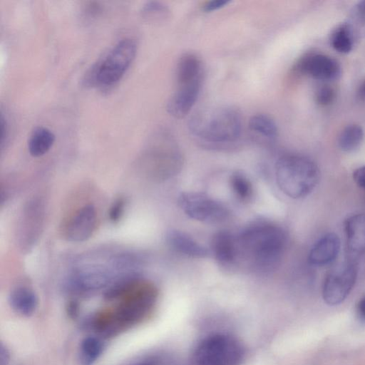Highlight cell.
Returning <instances> with one entry per match:
<instances>
[{
	"mask_svg": "<svg viewBox=\"0 0 365 365\" xmlns=\"http://www.w3.org/2000/svg\"><path fill=\"white\" fill-rule=\"evenodd\" d=\"M237 262L256 271L274 269L284 252L287 237L282 227L267 220H257L235 236Z\"/></svg>",
	"mask_w": 365,
	"mask_h": 365,
	"instance_id": "6da1fadb",
	"label": "cell"
},
{
	"mask_svg": "<svg viewBox=\"0 0 365 365\" xmlns=\"http://www.w3.org/2000/svg\"><path fill=\"white\" fill-rule=\"evenodd\" d=\"M191 135L198 140L214 145L237 141L242 133V117L230 106L207 108L197 112L190 119Z\"/></svg>",
	"mask_w": 365,
	"mask_h": 365,
	"instance_id": "7a4b0ae2",
	"label": "cell"
},
{
	"mask_svg": "<svg viewBox=\"0 0 365 365\" xmlns=\"http://www.w3.org/2000/svg\"><path fill=\"white\" fill-rule=\"evenodd\" d=\"M275 178L279 188L287 196L300 199L309 195L320 179L317 164L310 158L297 153L279 157L275 165Z\"/></svg>",
	"mask_w": 365,
	"mask_h": 365,
	"instance_id": "3957f363",
	"label": "cell"
},
{
	"mask_svg": "<svg viewBox=\"0 0 365 365\" xmlns=\"http://www.w3.org/2000/svg\"><path fill=\"white\" fill-rule=\"evenodd\" d=\"M136 52L133 39L119 41L90 68L84 79L85 85L104 89L115 86L132 64Z\"/></svg>",
	"mask_w": 365,
	"mask_h": 365,
	"instance_id": "277c9868",
	"label": "cell"
},
{
	"mask_svg": "<svg viewBox=\"0 0 365 365\" xmlns=\"http://www.w3.org/2000/svg\"><path fill=\"white\" fill-rule=\"evenodd\" d=\"M145 154L153 169L165 179L178 174L182 166L183 158L178 143L173 135L165 129L153 133Z\"/></svg>",
	"mask_w": 365,
	"mask_h": 365,
	"instance_id": "5b68a950",
	"label": "cell"
},
{
	"mask_svg": "<svg viewBox=\"0 0 365 365\" xmlns=\"http://www.w3.org/2000/svg\"><path fill=\"white\" fill-rule=\"evenodd\" d=\"M157 295L153 285L143 284L125 296L113 309L115 334L140 322L153 307Z\"/></svg>",
	"mask_w": 365,
	"mask_h": 365,
	"instance_id": "8992f818",
	"label": "cell"
},
{
	"mask_svg": "<svg viewBox=\"0 0 365 365\" xmlns=\"http://www.w3.org/2000/svg\"><path fill=\"white\" fill-rule=\"evenodd\" d=\"M244 351L234 337L215 334L202 340L194 353L195 365H240Z\"/></svg>",
	"mask_w": 365,
	"mask_h": 365,
	"instance_id": "52a82bcc",
	"label": "cell"
},
{
	"mask_svg": "<svg viewBox=\"0 0 365 365\" xmlns=\"http://www.w3.org/2000/svg\"><path fill=\"white\" fill-rule=\"evenodd\" d=\"M178 204L190 218L207 224L221 223L230 215L222 203L202 192H182L178 197Z\"/></svg>",
	"mask_w": 365,
	"mask_h": 365,
	"instance_id": "ba28073f",
	"label": "cell"
},
{
	"mask_svg": "<svg viewBox=\"0 0 365 365\" xmlns=\"http://www.w3.org/2000/svg\"><path fill=\"white\" fill-rule=\"evenodd\" d=\"M358 275L356 260L349 259L330 271L322 285V297L330 306L343 302L351 292Z\"/></svg>",
	"mask_w": 365,
	"mask_h": 365,
	"instance_id": "9c48e42d",
	"label": "cell"
},
{
	"mask_svg": "<svg viewBox=\"0 0 365 365\" xmlns=\"http://www.w3.org/2000/svg\"><path fill=\"white\" fill-rule=\"evenodd\" d=\"M295 70L321 81H334L341 74L339 63L323 53H310L302 56L296 63Z\"/></svg>",
	"mask_w": 365,
	"mask_h": 365,
	"instance_id": "30bf717a",
	"label": "cell"
},
{
	"mask_svg": "<svg viewBox=\"0 0 365 365\" xmlns=\"http://www.w3.org/2000/svg\"><path fill=\"white\" fill-rule=\"evenodd\" d=\"M115 277L107 269L91 267L73 274L67 286L73 292L87 294L107 288Z\"/></svg>",
	"mask_w": 365,
	"mask_h": 365,
	"instance_id": "8fae6325",
	"label": "cell"
},
{
	"mask_svg": "<svg viewBox=\"0 0 365 365\" xmlns=\"http://www.w3.org/2000/svg\"><path fill=\"white\" fill-rule=\"evenodd\" d=\"M96 211L92 205L79 209L68 224L66 237L74 242L87 240L93 235L96 227Z\"/></svg>",
	"mask_w": 365,
	"mask_h": 365,
	"instance_id": "7c38bea8",
	"label": "cell"
},
{
	"mask_svg": "<svg viewBox=\"0 0 365 365\" xmlns=\"http://www.w3.org/2000/svg\"><path fill=\"white\" fill-rule=\"evenodd\" d=\"M344 232L349 259L356 260L365 253V214L358 213L347 217Z\"/></svg>",
	"mask_w": 365,
	"mask_h": 365,
	"instance_id": "4fadbf2b",
	"label": "cell"
},
{
	"mask_svg": "<svg viewBox=\"0 0 365 365\" xmlns=\"http://www.w3.org/2000/svg\"><path fill=\"white\" fill-rule=\"evenodd\" d=\"M202 85H184L176 86V90L168 101V113L176 118L187 115L195 104Z\"/></svg>",
	"mask_w": 365,
	"mask_h": 365,
	"instance_id": "5bb4252c",
	"label": "cell"
},
{
	"mask_svg": "<svg viewBox=\"0 0 365 365\" xmlns=\"http://www.w3.org/2000/svg\"><path fill=\"white\" fill-rule=\"evenodd\" d=\"M341 248L338 235L329 232L322 236L311 247L308 261L314 266H324L331 263L337 257Z\"/></svg>",
	"mask_w": 365,
	"mask_h": 365,
	"instance_id": "9a60e30c",
	"label": "cell"
},
{
	"mask_svg": "<svg viewBox=\"0 0 365 365\" xmlns=\"http://www.w3.org/2000/svg\"><path fill=\"white\" fill-rule=\"evenodd\" d=\"M212 252L217 263L230 267L237 263L236 237L230 232L220 230L212 237Z\"/></svg>",
	"mask_w": 365,
	"mask_h": 365,
	"instance_id": "2e32d148",
	"label": "cell"
},
{
	"mask_svg": "<svg viewBox=\"0 0 365 365\" xmlns=\"http://www.w3.org/2000/svg\"><path fill=\"white\" fill-rule=\"evenodd\" d=\"M204 68L200 58L194 53L182 55L175 69L176 85L202 83Z\"/></svg>",
	"mask_w": 365,
	"mask_h": 365,
	"instance_id": "e0dca14e",
	"label": "cell"
},
{
	"mask_svg": "<svg viewBox=\"0 0 365 365\" xmlns=\"http://www.w3.org/2000/svg\"><path fill=\"white\" fill-rule=\"evenodd\" d=\"M168 247L180 255L192 258H204L207 256V250L186 233L179 230H171L166 235Z\"/></svg>",
	"mask_w": 365,
	"mask_h": 365,
	"instance_id": "ac0fdd59",
	"label": "cell"
},
{
	"mask_svg": "<svg viewBox=\"0 0 365 365\" xmlns=\"http://www.w3.org/2000/svg\"><path fill=\"white\" fill-rule=\"evenodd\" d=\"M11 308L18 314L29 317L32 316L38 304L36 294L30 288L19 287L11 291L8 298Z\"/></svg>",
	"mask_w": 365,
	"mask_h": 365,
	"instance_id": "d6986e66",
	"label": "cell"
},
{
	"mask_svg": "<svg viewBox=\"0 0 365 365\" xmlns=\"http://www.w3.org/2000/svg\"><path fill=\"white\" fill-rule=\"evenodd\" d=\"M141 280L142 276L138 272L132 271L121 274L105 289L103 298L112 301L124 297L134 290L141 283Z\"/></svg>",
	"mask_w": 365,
	"mask_h": 365,
	"instance_id": "ffe728a7",
	"label": "cell"
},
{
	"mask_svg": "<svg viewBox=\"0 0 365 365\" xmlns=\"http://www.w3.org/2000/svg\"><path fill=\"white\" fill-rule=\"evenodd\" d=\"M56 140L54 133L48 128L37 126L32 130L28 140V150L33 157H41L52 148Z\"/></svg>",
	"mask_w": 365,
	"mask_h": 365,
	"instance_id": "44dd1931",
	"label": "cell"
},
{
	"mask_svg": "<svg viewBox=\"0 0 365 365\" xmlns=\"http://www.w3.org/2000/svg\"><path fill=\"white\" fill-rule=\"evenodd\" d=\"M104 343L97 336H88L80 344L78 360L81 365H93L103 354Z\"/></svg>",
	"mask_w": 365,
	"mask_h": 365,
	"instance_id": "7402d4cb",
	"label": "cell"
},
{
	"mask_svg": "<svg viewBox=\"0 0 365 365\" xmlns=\"http://www.w3.org/2000/svg\"><path fill=\"white\" fill-rule=\"evenodd\" d=\"M250 130L269 140H274L278 135V128L274 120L264 114L252 115L248 123Z\"/></svg>",
	"mask_w": 365,
	"mask_h": 365,
	"instance_id": "603a6c76",
	"label": "cell"
},
{
	"mask_svg": "<svg viewBox=\"0 0 365 365\" xmlns=\"http://www.w3.org/2000/svg\"><path fill=\"white\" fill-rule=\"evenodd\" d=\"M363 138L364 131L361 127L356 124H350L340 133L338 144L341 150L350 153L356 150L360 146Z\"/></svg>",
	"mask_w": 365,
	"mask_h": 365,
	"instance_id": "cb8c5ba5",
	"label": "cell"
},
{
	"mask_svg": "<svg viewBox=\"0 0 365 365\" xmlns=\"http://www.w3.org/2000/svg\"><path fill=\"white\" fill-rule=\"evenodd\" d=\"M331 44L339 53H349L354 46L351 28L346 24L338 26L331 35Z\"/></svg>",
	"mask_w": 365,
	"mask_h": 365,
	"instance_id": "d4e9b609",
	"label": "cell"
},
{
	"mask_svg": "<svg viewBox=\"0 0 365 365\" xmlns=\"http://www.w3.org/2000/svg\"><path fill=\"white\" fill-rule=\"evenodd\" d=\"M142 19L150 23H162L170 16L168 7L162 2L151 1L145 3L140 9Z\"/></svg>",
	"mask_w": 365,
	"mask_h": 365,
	"instance_id": "484cf974",
	"label": "cell"
},
{
	"mask_svg": "<svg viewBox=\"0 0 365 365\" xmlns=\"http://www.w3.org/2000/svg\"><path fill=\"white\" fill-rule=\"evenodd\" d=\"M231 187L241 201L249 200L253 193V188L251 182L247 176L241 172L233 173L230 178Z\"/></svg>",
	"mask_w": 365,
	"mask_h": 365,
	"instance_id": "4316f807",
	"label": "cell"
},
{
	"mask_svg": "<svg viewBox=\"0 0 365 365\" xmlns=\"http://www.w3.org/2000/svg\"><path fill=\"white\" fill-rule=\"evenodd\" d=\"M335 98V93L332 88L324 86L317 91L316 94V101L321 106H328L331 104Z\"/></svg>",
	"mask_w": 365,
	"mask_h": 365,
	"instance_id": "83f0119b",
	"label": "cell"
},
{
	"mask_svg": "<svg viewBox=\"0 0 365 365\" xmlns=\"http://www.w3.org/2000/svg\"><path fill=\"white\" fill-rule=\"evenodd\" d=\"M125 202L122 198L116 200L109 210V219L113 222H117L121 218L124 210Z\"/></svg>",
	"mask_w": 365,
	"mask_h": 365,
	"instance_id": "f1b7e54d",
	"label": "cell"
},
{
	"mask_svg": "<svg viewBox=\"0 0 365 365\" xmlns=\"http://www.w3.org/2000/svg\"><path fill=\"white\" fill-rule=\"evenodd\" d=\"M352 176L357 186L365 190V165L360 166L355 169Z\"/></svg>",
	"mask_w": 365,
	"mask_h": 365,
	"instance_id": "f546056e",
	"label": "cell"
},
{
	"mask_svg": "<svg viewBox=\"0 0 365 365\" xmlns=\"http://www.w3.org/2000/svg\"><path fill=\"white\" fill-rule=\"evenodd\" d=\"M230 2V0H212L203 6V11L212 12L227 6Z\"/></svg>",
	"mask_w": 365,
	"mask_h": 365,
	"instance_id": "4dcf8cb0",
	"label": "cell"
},
{
	"mask_svg": "<svg viewBox=\"0 0 365 365\" xmlns=\"http://www.w3.org/2000/svg\"><path fill=\"white\" fill-rule=\"evenodd\" d=\"M66 313L72 319H76L79 314V304L76 300L69 301L66 305Z\"/></svg>",
	"mask_w": 365,
	"mask_h": 365,
	"instance_id": "1f68e13d",
	"label": "cell"
},
{
	"mask_svg": "<svg viewBox=\"0 0 365 365\" xmlns=\"http://www.w3.org/2000/svg\"><path fill=\"white\" fill-rule=\"evenodd\" d=\"M11 354L9 349L2 341L0 342V365H9Z\"/></svg>",
	"mask_w": 365,
	"mask_h": 365,
	"instance_id": "d6a6232c",
	"label": "cell"
},
{
	"mask_svg": "<svg viewBox=\"0 0 365 365\" xmlns=\"http://www.w3.org/2000/svg\"><path fill=\"white\" fill-rule=\"evenodd\" d=\"M356 313L358 319L365 324V295L357 302Z\"/></svg>",
	"mask_w": 365,
	"mask_h": 365,
	"instance_id": "836d02e7",
	"label": "cell"
},
{
	"mask_svg": "<svg viewBox=\"0 0 365 365\" xmlns=\"http://www.w3.org/2000/svg\"><path fill=\"white\" fill-rule=\"evenodd\" d=\"M8 125L7 121L5 120L3 113L1 114V147L7 141L8 138Z\"/></svg>",
	"mask_w": 365,
	"mask_h": 365,
	"instance_id": "e575fe53",
	"label": "cell"
},
{
	"mask_svg": "<svg viewBox=\"0 0 365 365\" xmlns=\"http://www.w3.org/2000/svg\"><path fill=\"white\" fill-rule=\"evenodd\" d=\"M160 360L156 357H148L136 361L131 365H160Z\"/></svg>",
	"mask_w": 365,
	"mask_h": 365,
	"instance_id": "d590c367",
	"label": "cell"
},
{
	"mask_svg": "<svg viewBox=\"0 0 365 365\" xmlns=\"http://www.w3.org/2000/svg\"><path fill=\"white\" fill-rule=\"evenodd\" d=\"M357 96L361 101H365V80L363 81L357 90Z\"/></svg>",
	"mask_w": 365,
	"mask_h": 365,
	"instance_id": "8d00e7d4",
	"label": "cell"
},
{
	"mask_svg": "<svg viewBox=\"0 0 365 365\" xmlns=\"http://www.w3.org/2000/svg\"><path fill=\"white\" fill-rule=\"evenodd\" d=\"M357 11L359 12L361 16L365 19V1H361L358 4Z\"/></svg>",
	"mask_w": 365,
	"mask_h": 365,
	"instance_id": "74e56055",
	"label": "cell"
}]
</instances>
